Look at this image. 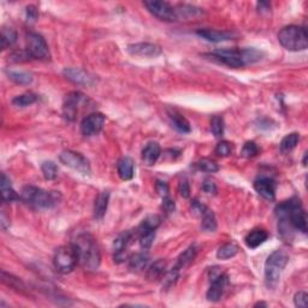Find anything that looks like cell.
<instances>
[{
    "label": "cell",
    "mask_w": 308,
    "mask_h": 308,
    "mask_svg": "<svg viewBox=\"0 0 308 308\" xmlns=\"http://www.w3.org/2000/svg\"><path fill=\"white\" fill-rule=\"evenodd\" d=\"M202 14L201 8L192 6V5H180L178 10H176L177 18H180V17L190 18V17H195V16H198V14Z\"/></svg>",
    "instance_id": "e575fe53"
},
{
    "label": "cell",
    "mask_w": 308,
    "mask_h": 308,
    "mask_svg": "<svg viewBox=\"0 0 308 308\" xmlns=\"http://www.w3.org/2000/svg\"><path fill=\"white\" fill-rule=\"evenodd\" d=\"M168 117H170L171 124H172L174 129L178 130L180 132H183V134L190 132V124L186 120L184 116L178 114L177 111H168Z\"/></svg>",
    "instance_id": "484cf974"
},
{
    "label": "cell",
    "mask_w": 308,
    "mask_h": 308,
    "mask_svg": "<svg viewBox=\"0 0 308 308\" xmlns=\"http://www.w3.org/2000/svg\"><path fill=\"white\" fill-rule=\"evenodd\" d=\"M77 264H80L78 254H77L74 244L62 246L56 250L54 256H53V265L59 274H70L71 271L75 270Z\"/></svg>",
    "instance_id": "8992f818"
},
{
    "label": "cell",
    "mask_w": 308,
    "mask_h": 308,
    "mask_svg": "<svg viewBox=\"0 0 308 308\" xmlns=\"http://www.w3.org/2000/svg\"><path fill=\"white\" fill-rule=\"evenodd\" d=\"M134 234L132 231H123L122 234L117 236L114 241V262H123L124 260H128V250L129 244H132Z\"/></svg>",
    "instance_id": "7c38bea8"
},
{
    "label": "cell",
    "mask_w": 308,
    "mask_h": 308,
    "mask_svg": "<svg viewBox=\"0 0 308 308\" xmlns=\"http://www.w3.org/2000/svg\"><path fill=\"white\" fill-rule=\"evenodd\" d=\"M26 51L32 59L47 60L50 59V50L46 40L38 32H29L26 35Z\"/></svg>",
    "instance_id": "ba28073f"
},
{
    "label": "cell",
    "mask_w": 308,
    "mask_h": 308,
    "mask_svg": "<svg viewBox=\"0 0 308 308\" xmlns=\"http://www.w3.org/2000/svg\"><path fill=\"white\" fill-rule=\"evenodd\" d=\"M126 51L130 56L142 58H156L162 54V47L152 42H138L132 44L126 47Z\"/></svg>",
    "instance_id": "8fae6325"
},
{
    "label": "cell",
    "mask_w": 308,
    "mask_h": 308,
    "mask_svg": "<svg viewBox=\"0 0 308 308\" xmlns=\"http://www.w3.org/2000/svg\"><path fill=\"white\" fill-rule=\"evenodd\" d=\"M238 253V246L234 244H226L219 248L217 252V258L222 260H226L230 259V258H234Z\"/></svg>",
    "instance_id": "d6a6232c"
},
{
    "label": "cell",
    "mask_w": 308,
    "mask_h": 308,
    "mask_svg": "<svg viewBox=\"0 0 308 308\" xmlns=\"http://www.w3.org/2000/svg\"><path fill=\"white\" fill-rule=\"evenodd\" d=\"M231 152H232V146L228 141H220L216 147V154H218L219 156H229Z\"/></svg>",
    "instance_id": "b9f144b4"
},
{
    "label": "cell",
    "mask_w": 308,
    "mask_h": 308,
    "mask_svg": "<svg viewBox=\"0 0 308 308\" xmlns=\"http://www.w3.org/2000/svg\"><path fill=\"white\" fill-rule=\"evenodd\" d=\"M308 302V295L304 292H296L294 296V304L296 307L300 308H306Z\"/></svg>",
    "instance_id": "ee69618b"
},
{
    "label": "cell",
    "mask_w": 308,
    "mask_h": 308,
    "mask_svg": "<svg viewBox=\"0 0 308 308\" xmlns=\"http://www.w3.org/2000/svg\"><path fill=\"white\" fill-rule=\"evenodd\" d=\"M59 159L64 165L69 166L74 170L78 171V172L84 174H90V165L88 159L81 153L74 152V150H64L59 156Z\"/></svg>",
    "instance_id": "30bf717a"
},
{
    "label": "cell",
    "mask_w": 308,
    "mask_h": 308,
    "mask_svg": "<svg viewBox=\"0 0 308 308\" xmlns=\"http://www.w3.org/2000/svg\"><path fill=\"white\" fill-rule=\"evenodd\" d=\"M38 100V96L34 93H24L22 96H18L12 99V105L17 108H26V106L32 105Z\"/></svg>",
    "instance_id": "836d02e7"
},
{
    "label": "cell",
    "mask_w": 308,
    "mask_h": 308,
    "mask_svg": "<svg viewBox=\"0 0 308 308\" xmlns=\"http://www.w3.org/2000/svg\"><path fill=\"white\" fill-rule=\"evenodd\" d=\"M202 190L207 192V194H213L214 195L217 192V186L216 183L211 180H206L202 184Z\"/></svg>",
    "instance_id": "f907efd6"
},
{
    "label": "cell",
    "mask_w": 308,
    "mask_h": 308,
    "mask_svg": "<svg viewBox=\"0 0 308 308\" xmlns=\"http://www.w3.org/2000/svg\"><path fill=\"white\" fill-rule=\"evenodd\" d=\"M63 74L69 81L80 86H92L96 81L94 77L90 76L87 71L77 68H68L63 71Z\"/></svg>",
    "instance_id": "e0dca14e"
},
{
    "label": "cell",
    "mask_w": 308,
    "mask_h": 308,
    "mask_svg": "<svg viewBox=\"0 0 308 308\" xmlns=\"http://www.w3.org/2000/svg\"><path fill=\"white\" fill-rule=\"evenodd\" d=\"M205 57L217 60L218 63L226 65L229 68H234V69H238V68L244 66L247 64V60H246V48L222 50V51L207 53Z\"/></svg>",
    "instance_id": "52a82bcc"
},
{
    "label": "cell",
    "mask_w": 308,
    "mask_h": 308,
    "mask_svg": "<svg viewBox=\"0 0 308 308\" xmlns=\"http://www.w3.org/2000/svg\"><path fill=\"white\" fill-rule=\"evenodd\" d=\"M211 132L216 138H222L224 134V120L222 116H213L211 120Z\"/></svg>",
    "instance_id": "74e56055"
},
{
    "label": "cell",
    "mask_w": 308,
    "mask_h": 308,
    "mask_svg": "<svg viewBox=\"0 0 308 308\" xmlns=\"http://www.w3.org/2000/svg\"><path fill=\"white\" fill-rule=\"evenodd\" d=\"M300 141V135L298 132H292V134H288L286 138H283V140L280 141V150L283 153H289L292 152V150L296 147V144H298Z\"/></svg>",
    "instance_id": "4dcf8cb0"
},
{
    "label": "cell",
    "mask_w": 308,
    "mask_h": 308,
    "mask_svg": "<svg viewBox=\"0 0 308 308\" xmlns=\"http://www.w3.org/2000/svg\"><path fill=\"white\" fill-rule=\"evenodd\" d=\"M2 283L8 284L11 288L17 289V290H23L24 289V284H23L18 278H14L12 274H8L5 271H2Z\"/></svg>",
    "instance_id": "f35d334b"
},
{
    "label": "cell",
    "mask_w": 308,
    "mask_h": 308,
    "mask_svg": "<svg viewBox=\"0 0 308 308\" xmlns=\"http://www.w3.org/2000/svg\"><path fill=\"white\" fill-rule=\"evenodd\" d=\"M0 189H2V199L4 202H12L14 200H18L20 196L17 192L14 190L11 186L10 180L5 174H2V183H0Z\"/></svg>",
    "instance_id": "d4e9b609"
},
{
    "label": "cell",
    "mask_w": 308,
    "mask_h": 308,
    "mask_svg": "<svg viewBox=\"0 0 308 308\" xmlns=\"http://www.w3.org/2000/svg\"><path fill=\"white\" fill-rule=\"evenodd\" d=\"M278 41L288 51H304L308 47L307 32L304 26H286L278 34Z\"/></svg>",
    "instance_id": "5b68a950"
},
{
    "label": "cell",
    "mask_w": 308,
    "mask_h": 308,
    "mask_svg": "<svg viewBox=\"0 0 308 308\" xmlns=\"http://www.w3.org/2000/svg\"><path fill=\"white\" fill-rule=\"evenodd\" d=\"M110 201V192L104 190L99 192L96 199V204H94V217L96 219H102L105 217L106 211H108Z\"/></svg>",
    "instance_id": "44dd1931"
},
{
    "label": "cell",
    "mask_w": 308,
    "mask_h": 308,
    "mask_svg": "<svg viewBox=\"0 0 308 308\" xmlns=\"http://www.w3.org/2000/svg\"><path fill=\"white\" fill-rule=\"evenodd\" d=\"M118 176L123 180H130L134 177V162L129 156H123L117 164Z\"/></svg>",
    "instance_id": "7402d4cb"
},
{
    "label": "cell",
    "mask_w": 308,
    "mask_h": 308,
    "mask_svg": "<svg viewBox=\"0 0 308 308\" xmlns=\"http://www.w3.org/2000/svg\"><path fill=\"white\" fill-rule=\"evenodd\" d=\"M278 222H286L292 229L301 231L302 234L307 232V216L302 208L301 201L298 198H292L288 201L280 204L274 210Z\"/></svg>",
    "instance_id": "6da1fadb"
},
{
    "label": "cell",
    "mask_w": 308,
    "mask_h": 308,
    "mask_svg": "<svg viewBox=\"0 0 308 308\" xmlns=\"http://www.w3.org/2000/svg\"><path fill=\"white\" fill-rule=\"evenodd\" d=\"M0 224H2V228L4 230H6L8 226H10V218L8 219L6 214H5V211H2V216H0Z\"/></svg>",
    "instance_id": "f5cc1de1"
},
{
    "label": "cell",
    "mask_w": 308,
    "mask_h": 308,
    "mask_svg": "<svg viewBox=\"0 0 308 308\" xmlns=\"http://www.w3.org/2000/svg\"><path fill=\"white\" fill-rule=\"evenodd\" d=\"M128 260V266L130 271L141 272L147 268L148 262H150V256H148L146 252H142V253L132 254Z\"/></svg>",
    "instance_id": "603a6c76"
},
{
    "label": "cell",
    "mask_w": 308,
    "mask_h": 308,
    "mask_svg": "<svg viewBox=\"0 0 308 308\" xmlns=\"http://www.w3.org/2000/svg\"><path fill=\"white\" fill-rule=\"evenodd\" d=\"M306 162H307V152L304 153V166H306V165H307Z\"/></svg>",
    "instance_id": "db71d44e"
},
{
    "label": "cell",
    "mask_w": 308,
    "mask_h": 308,
    "mask_svg": "<svg viewBox=\"0 0 308 308\" xmlns=\"http://www.w3.org/2000/svg\"><path fill=\"white\" fill-rule=\"evenodd\" d=\"M138 241H140V246L142 250H148V248L152 247L154 238H156V231L154 230H144V229H138Z\"/></svg>",
    "instance_id": "f546056e"
},
{
    "label": "cell",
    "mask_w": 308,
    "mask_h": 308,
    "mask_svg": "<svg viewBox=\"0 0 308 308\" xmlns=\"http://www.w3.org/2000/svg\"><path fill=\"white\" fill-rule=\"evenodd\" d=\"M144 5L154 17L164 20V22H174V20H178L176 14V8L166 2L150 0V2H144Z\"/></svg>",
    "instance_id": "9c48e42d"
},
{
    "label": "cell",
    "mask_w": 308,
    "mask_h": 308,
    "mask_svg": "<svg viewBox=\"0 0 308 308\" xmlns=\"http://www.w3.org/2000/svg\"><path fill=\"white\" fill-rule=\"evenodd\" d=\"M166 260L159 259L156 262L152 264L147 270V278L150 280H162L166 274Z\"/></svg>",
    "instance_id": "cb8c5ba5"
},
{
    "label": "cell",
    "mask_w": 308,
    "mask_h": 308,
    "mask_svg": "<svg viewBox=\"0 0 308 308\" xmlns=\"http://www.w3.org/2000/svg\"><path fill=\"white\" fill-rule=\"evenodd\" d=\"M10 58H11V60L16 62V63H22V62H28V60H30V59H32L28 51L14 52L10 56Z\"/></svg>",
    "instance_id": "7bdbcfd3"
},
{
    "label": "cell",
    "mask_w": 308,
    "mask_h": 308,
    "mask_svg": "<svg viewBox=\"0 0 308 308\" xmlns=\"http://www.w3.org/2000/svg\"><path fill=\"white\" fill-rule=\"evenodd\" d=\"M156 189L162 198L168 196V186L166 182H164V180H156Z\"/></svg>",
    "instance_id": "681fc988"
},
{
    "label": "cell",
    "mask_w": 308,
    "mask_h": 308,
    "mask_svg": "<svg viewBox=\"0 0 308 308\" xmlns=\"http://www.w3.org/2000/svg\"><path fill=\"white\" fill-rule=\"evenodd\" d=\"M162 154V148L156 142H150L142 150V160L148 166H152L158 162Z\"/></svg>",
    "instance_id": "d6986e66"
},
{
    "label": "cell",
    "mask_w": 308,
    "mask_h": 308,
    "mask_svg": "<svg viewBox=\"0 0 308 308\" xmlns=\"http://www.w3.org/2000/svg\"><path fill=\"white\" fill-rule=\"evenodd\" d=\"M228 282H229V278L228 274H219L217 277L211 280V286H210L208 292H207V300L211 302H218L223 296L225 288H226Z\"/></svg>",
    "instance_id": "9a60e30c"
},
{
    "label": "cell",
    "mask_w": 308,
    "mask_h": 308,
    "mask_svg": "<svg viewBox=\"0 0 308 308\" xmlns=\"http://www.w3.org/2000/svg\"><path fill=\"white\" fill-rule=\"evenodd\" d=\"M26 22H28V23L36 22V20L38 17V12L36 8L32 6V5H29V6H26Z\"/></svg>",
    "instance_id": "f6af8a7d"
},
{
    "label": "cell",
    "mask_w": 308,
    "mask_h": 308,
    "mask_svg": "<svg viewBox=\"0 0 308 308\" xmlns=\"http://www.w3.org/2000/svg\"><path fill=\"white\" fill-rule=\"evenodd\" d=\"M256 6H258V11H259V12H262V14L268 12V10L271 8V4L268 2H258Z\"/></svg>",
    "instance_id": "816d5d0a"
},
{
    "label": "cell",
    "mask_w": 308,
    "mask_h": 308,
    "mask_svg": "<svg viewBox=\"0 0 308 308\" xmlns=\"http://www.w3.org/2000/svg\"><path fill=\"white\" fill-rule=\"evenodd\" d=\"M258 306H266V304H264V302H258V304H256V307Z\"/></svg>",
    "instance_id": "11a10c76"
},
{
    "label": "cell",
    "mask_w": 308,
    "mask_h": 308,
    "mask_svg": "<svg viewBox=\"0 0 308 308\" xmlns=\"http://www.w3.org/2000/svg\"><path fill=\"white\" fill-rule=\"evenodd\" d=\"M268 231L265 229L256 228V229H253L248 232V235L244 238V242L248 248H250V250H256V248L259 247V246H262L264 242L268 241Z\"/></svg>",
    "instance_id": "ac0fdd59"
},
{
    "label": "cell",
    "mask_w": 308,
    "mask_h": 308,
    "mask_svg": "<svg viewBox=\"0 0 308 308\" xmlns=\"http://www.w3.org/2000/svg\"><path fill=\"white\" fill-rule=\"evenodd\" d=\"M276 188L277 183L274 180L270 178V177H262L258 178L254 182V189L260 196H262L265 200L274 201L276 198Z\"/></svg>",
    "instance_id": "2e32d148"
},
{
    "label": "cell",
    "mask_w": 308,
    "mask_h": 308,
    "mask_svg": "<svg viewBox=\"0 0 308 308\" xmlns=\"http://www.w3.org/2000/svg\"><path fill=\"white\" fill-rule=\"evenodd\" d=\"M8 78L12 80V81L14 82V84H30L32 82V74L26 72V71H23V70H14V69H10L6 71Z\"/></svg>",
    "instance_id": "f1b7e54d"
},
{
    "label": "cell",
    "mask_w": 308,
    "mask_h": 308,
    "mask_svg": "<svg viewBox=\"0 0 308 308\" xmlns=\"http://www.w3.org/2000/svg\"><path fill=\"white\" fill-rule=\"evenodd\" d=\"M75 244L77 254H78L80 264L86 270H96L102 262V253L96 238L90 234H82L72 242Z\"/></svg>",
    "instance_id": "7a4b0ae2"
},
{
    "label": "cell",
    "mask_w": 308,
    "mask_h": 308,
    "mask_svg": "<svg viewBox=\"0 0 308 308\" xmlns=\"http://www.w3.org/2000/svg\"><path fill=\"white\" fill-rule=\"evenodd\" d=\"M201 229L206 232H214L217 230V219L211 210L207 208L201 216Z\"/></svg>",
    "instance_id": "83f0119b"
},
{
    "label": "cell",
    "mask_w": 308,
    "mask_h": 308,
    "mask_svg": "<svg viewBox=\"0 0 308 308\" xmlns=\"http://www.w3.org/2000/svg\"><path fill=\"white\" fill-rule=\"evenodd\" d=\"M258 153H259V147L256 146V142L247 141L242 147L241 156H244V158H253Z\"/></svg>",
    "instance_id": "60d3db41"
},
{
    "label": "cell",
    "mask_w": 308,
    "mask_h": 308,
    "mask_svg": "<svg viewBox=\"0 0 308 308\" xmlns=\"http://www.w3.org/2000/svg\"><path fill=\"white\" fill-rule=\"evenodd\" d=\"M105 116L100 112L92 114L84 118L81 122V132L84 136H93L100 132L105 124Z\"/></svg>",
    "instance_id": "4fadbf2b"
},
{
    "label": "cell",
    "mask_w": 308,
    "mask_h": 308,
    "mask_svg": "<svg viewBox=\"0 0 308 308\" xmlns=\"http://www.w3.org/2000/svg\"><path fill=\"white\" fill-rule=\"evenodd\" d=\"M178 192L180 194V196L184 198V199H188L190 196V186H189V183L186 180H183L180 182L178 186Z\"/></svg>",
    "instance_id": "bcb514c9"
},
{
    "label": "cell",
    "mask_w": 308,
    "mask_h": 308,
    "mask_svg": "<svg viewBox=\"0 0 308 308\" xmlns=\"http://www.w3.org/2000/svg\"><path fill=\"white\" fill-rule=\"evenodd\" d=\"M196 166L199 170L201 171H205V172H210V174H213V172H217V171L219 170V166L218 164L216 162L211 160V159H201L200 162H196Z\"/></svg>",
    "instance_id": "ab89813d"
},
{
    "label": "cell",
    "mask_w": 308,
    "mask_h": 308,
    "mask_svg": "<svg viewBox=\"0 0 308 308\" xmlns=\"http://www.w3.org/2000/svg\"><path fill=\"white\" fill-rule=\"evenodd\" d=\"M17 41V32L12 28L2 29V48L6 50Z\"/></svg>",
    "instance_id": "1f68e13d"
},
{
    "label": "cell",
    "mask_w": 308,
    "mask_h": 308,
    "mask_svg": "<svg viewBox=\"0 0 308 308\" xmlns=\"http://www.w3.org/2000/svg\"><path fill=\"white\" fill-rule=\"evenodd\" d=\"M288 262V253L282 250H274L268 256L265 262V284L268 289L276 288Z\"/></svg>",
    "instance_id": "3957f363"
},
{
    "label": "cell",
    "mask_w": 308,
    "mask_h": 308,
    "mask_svg": "<svg viewBox=\"0 0 308 308\" xmlns=\"http://www.w3.org/2000/svg\"><path fill=\"white\" fill-rule=\"evenodd\" d=\"M190 207H192V213H194V214H196V216H200V217L204 214V212H205L207 210V207L198 200H192Z\"/></svg>",
    "instance_id": "7dc6e473"
},
{
    "label": "cell",
    "mask_w": 308,
    "mask_h": 308,
    "mask_svg": "<svg viewBox=\"0 0 308 308\" xmlns=\"http://www.w3.org/2000/svg\"><path fill=\"white\" fill-rule=\"evenodd\" d=\"M196 34L207 41H211V42H222V41L231 40V38H232V34H230V32L216 30V29H199V30H196Z\"/></svg>",
    "instance_id": "ffe728a7"
},
{
    "label": "cell",
    "mask_w": 308,
    "mask_h": 308,
    "mask_svg": "<svg viewBox=\"0 0 308 308\" xmlns=\"http://www.w3.org/2000/svg\"><path fill=\"white\" fill-rule=\"evenodd\" d=\"M41 171H42L44 177H45L47 180H54L58 174V168L53 162H44V164L41 165Z\"/></svg>",
    "instance_id": "8d00e7d4"
},
{
    "label": "cell",
    "mask_w": 308,
    "mask_h": 308,
    "mask_svg": "<svg viewBox=\"0 0 308 308\" xmlns=\"http://www.w3.org/2000/svg\"><path fill=\"white\" fill-rule=\"evenodd\" d=\"M174 201L171 199L170 196H165L162 198V210L168 213V214H171L174 211Z\"/></svg>",
    "instance_id": "c3c4849f"
},
{
    "label": "cell",
    "mask_w": 308,
    "mask_h": 308,
    "mask_svg": "<svg viewBox=\"0 0 308 308\" xmlns=\"http://www.w3.org/2000/svg\"><path fill=\"white\" fill-rule=\"evenodd\" d=\"M20 199L36 208H52L58 204L59 194L56 192L44 190L34 186H26L22 189Z\"/></svg>",
    "instance_id": "277c9868"
},
{
    "label": "cell",
    "mask_w": 308,
    "mask_h": 308,
    "mask_svg": "<svg viewBox=\"0 0 308 308\" xmlns=\"http://www.w3.org/2000/svg\"><path fill=\"white\" fill-rule=\"evenodd\" d=\"M196 254H198L196 246L192 244V246H190V247H188L178 256V259H177V262H176V265H174V268H176L177 270H180H180L186 268V266L190 265V264L192 262V260L195 259Z\"/></svg>",
    "instance_id": "4316f807"
},
{
    "label": "cell",
    "mask_w": 308,
    "mask_h": 308,
    "mask_svg": "<svg viewBox=\"0 0 308 308\" xmlns=\"http://www.w3.org/2000/svg\"><path fill=\"white\" fill-rule=\"evenodd\" d=\"M86 100V96L80 92H71L66 94L63 104V114L68 120H74L76 118L78 106L82 105Z\"/></svg>",
    "instance_id": "5bb4252c"
},
{
    "label": "cell",
    "mask_w": 308,
    "mask_h": 308,
    "mask_svg": "<svg viewBox=\"0 0 308 308\" xmlns=\"http://www.w3.org/2000/svg\"><path fill=\"white\" fill-rule=\"evenodd\" d=\"M162 223V218L156 214H150L147 218L144 219L141 225L138 228L144 230H154L156 231L159 228V225Z\"/></svg>",
    "instance_id": "d590c367"
}]
</instances>
